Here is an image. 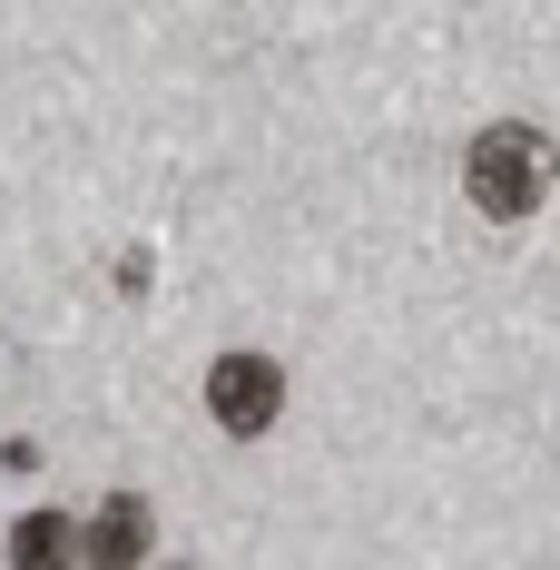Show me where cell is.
I'll return each instance as SVG.
<instances>
[{
    "instance_id": "cell-1",
    "label": "cell",
    "mask_w": 560,
    "mask_h": 570,
    "mask_svg": "<svg viewBox=\"0 0 560 570\" xmlns=\"http://www.w3.org/2000/svg\"><path fill=\"white\" fill-rule=\"evenodd\" d=\"M551 138H541V128H521V118H502V128H482V138H472V148H462V197H472V207H482V217H531V207H541V197H551Z\"/></svg>"
},
{
    "instance_id": "cell-2",
    "label": "cell",
    "mask_w": 560,
    "mask_h": 570,
    "mask_svg": "<svg viewBox=\"0 0 560 570\" xmlns=\"http://www.w3.org/2000/svg\"><path fill=\"white\" fill-rule=\"evenodd\" d=\"M207 413H217V433L246 443V433H266L285 413V374L266 354H217V364H207Z\"/></svg>"
},
{
    "instance_id": "cell-3",
    "label": "cell",
    "mask_w": 560,
    "mask_h": 570,
    "mask_svg": "<svg viewBox=\"0 0 560 570\" xmlns=\"http://www.w3.org/2000/svg\"><path fill=\"white\" fill-rule=\"evenodd\" d=\"M148 551H158V512H148L138 492H109L99 512L79 521V561L89 570H138Z\"/></svg>"
},
{
    "instance_id": "cell-4",
    "label": "cell",
    "mask_w": 560,
    "mask_h": 570,
    "mask_svg": "<svg viewBox=\"0 0 560 570\" xmlns=\"http://www.w3.org/2000/svg\"><path fill=\"white\" fill-rule=\"evenodd\" d=\"M10 570H79V521L69 512L10 521Z\"/></svg>"
}]
</instances>
